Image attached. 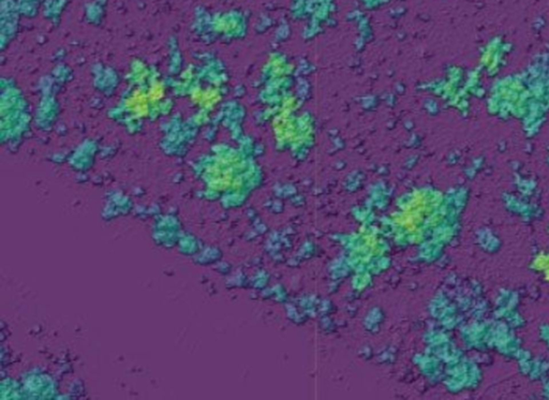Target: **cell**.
<instances>
[{"label": "cell", "instance_id": "cell-1", "mask_svg": "<svg viewBox=\"0 0 549 400\" xmlns=\"http://www.w3.org/2000/svg\"><path fill=\"white\" fill-rule=\"evenodd\" d=\"M149 97L146 96L142 91H135L128 99L129 110L134 113L138 117H144L148 113Z\"/></svg>", "mask_w": 549, "mask_h": 400}, {"label": "cell", "instance_id": "cell-2", "mask_svg": "<svg viewBox=\"0 0 549 400\" xmlns=\"http://www.w3.org/2000/svg\"><path fill=\"white\" fill-rule=\"evenodd\" d=\"M165 87H163L160 83L155 85H152V87L149 89L148 97L152 101H158V100L165 97Z\"/></svg>", "mask_w": 549, "mask_h": 400}]
</instances>
